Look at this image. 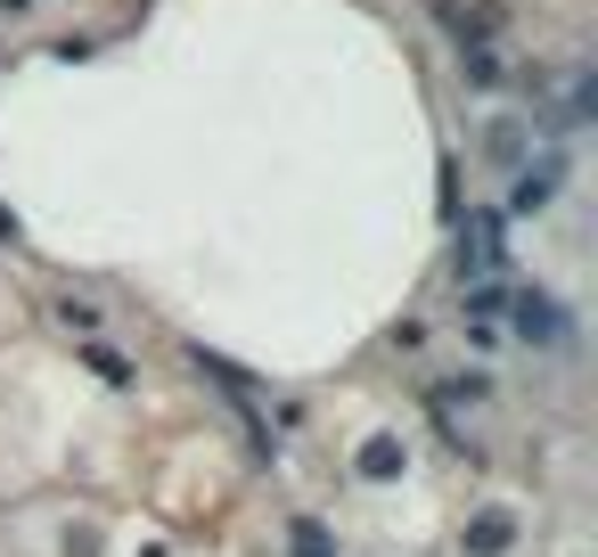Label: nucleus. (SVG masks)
<instances>
[{
	"mask_svg": "<svg viewBox=\"0 0 598 557\" xmlns=\"http://www.w3.org/2000/svg\"><path fill=\"white\" fill-rule=\"evenodd\" d=\"M501 312H517V328L533 344H566V312L549 296H525V287H517V296H501Z\"/></svg>",
	"mask_w": 598,
	"mask_h": 557,
	"instance_id": "nucleus-1",
	"label": "nucleus"
},
{
	"mask_svg": "<svg viewBox=\"0 0 598 557\" xmlns=\"http://www.w3.org/2000/svg\"><path fill=\"white\" fill-rule=\"evenodd\" d=\"M467 255H476L467 271H484V279L508 262V255H501V221H492V214H467Z\"/></svg>",
	"mask_w": 598,
	"mask_h": 557,
	"instance_id": "nucleus-2",
	"label": "nucleus"
},
{
	"mask_svg": "<svg viewBox=\"0 0 598 557\" xmlns=\"http://www.w3.org/2000/svg\"><path fill=\"white\" fill-rule=\"evenodd\" d=\"M549 180H558L549 164H542V173H525V180H517V214H533V205H549Z\"/></svg>",
	"mask_w": 598,
	"mask_h": 557,
	"instance_id": "nucleus-3",
	"label": "nucleus"
},
{
	"mask_svg": "<svg viewBox=\"0 0 598 557\" xmlns=\"http://www.w3.org/2000/svg\"><path fill=\"white\" fill-rule=\"evenodd\" d=\"M467 82H501V58H492V50H467Z\"/></svg>",
	"mask_w": 598,
	"mask_h": 557,
	"instance_id": "nucleus-4",
	"label": "nucleus"
}]
</instances>
